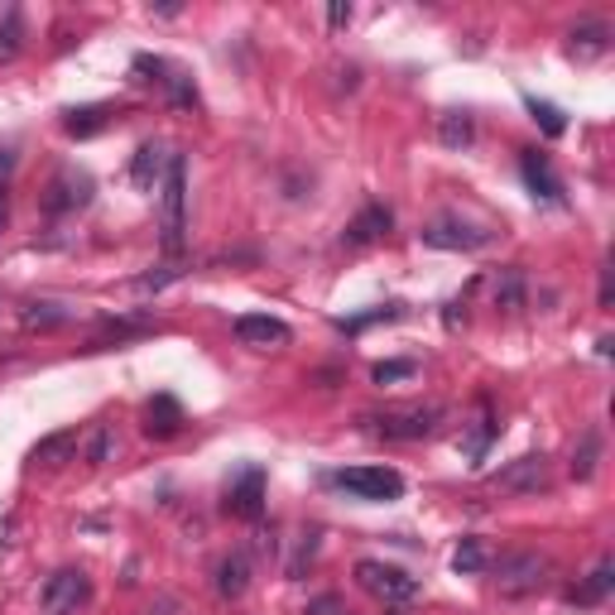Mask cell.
I'll use <instances>...</instances> for the list:
<instances>
[{"label": "cell", "mask_w": 615, "mask_h": 615, "mask_svg": "<svg viewBox=\"0 0 615 615\" xmlns=\"http://www.w3.org/2000/svg\"><path fill=\"white\" fill-rule=\"evenodd\" d=\"M159 231H164V250H183V231H188V159L169 155L164 183H159Z\"/></svg>", "instance_id": "cell-1"}, {"label": "cell", "mask_w": 615, "mask_h": 615, "mask_svg": "<svg viewBox=\"0 0 615 615\" xmlns=\"http://www.w3.org/2000/svg\"><path fill=\"white\" fill-rule=\"evenodd\" d=\"M366 423L380 438H390V443H419V438L438 433L443 404H399V409H385V414H366Z\"/></svg>", "instance_id": "cell-2"}, {"label": "cell", "mask_w": 615, "mask_h": 615, "mask_svg": "<svg viewBox=\"0 0 615 615\" xmlns=\"http://www.w3.org/2000/svg\"><path fill=\"white\" fill-rule=\"evenodd\" d=\"M356 587H361L366 596L385 601V606H404V601L419 596V577H409L404 567H394V563H376V558L356 563Z\"/></svg>", "instance_id": "cell-3"}, {"label": "cell", "mask_w": 615, "mask_h": 615, "mask_svg": "<svg viewBox=\"0 0 615 615\" xmlns=\"http://www.w3.org/2000/svg\"><path fill=\"white\" fill-rule=\"evenodd\" d=\"M332 485L356 501H399L404 495V476L394 467H342L332 471Z\"/></svg>", "instance_id": "cell-4"}, {"label": "cell", "mask_w": 615, "mask_h": 615, "mask_svg": "<svg viewBox=\"0 0 615 615\" xmlns=\"http://www.w3.org/2000/svg\"><path fill=\"white\" fill-rule=\"evenodd\" d=\"M543 582H549V558L533 549L505 553V558L495 563V587H501L505 596H529V591H539Z\"/></svg>", "instance_id": "cell-5"}, {"label": "cell", "mask_w": 615, "mask_h": 615, "mask_svg": "<svg viewBox=\"0 0 615 615\" xmlns=\"http://www.w3.org/2000/svg\"><path fill=\"white\" fill-rule=\"evenodd\" d=\"M549 481H553V471H549V457H543V452L515 457L505 471L491 476V485L505 495H539V491H549Z\"/></svg>", "instance_id": "cell-6"}, {"label": "cell", "mask_w": 615, "mask_h": 615, "mask_svg": "<svg viewBox=\"0 0 615 615\" xmlns=\"http://www.w3.org/2000/svg\"><path fill=\"white\" fill-rule=\"evenodd\" d=\"M87 596H91L87 573H77V567H63V573H53L49 582H44L39 606H44V615H73L77 606H87Z\"/></svg>", "instance_id": "cell-7"}, {"label": "cell", "mask_w": 615, "mask_h": 615, "mask_svg": "<svg viewBox=\"0 0 615 615\" xmlns=\"http://www.w3.org/2000/svg\"><path fill=\"white\" fill-rule=\"evenodd\" d=\"M419 236H423V246H433V250H481V246H491V231L467 226L462 217H438V222H428Z\"/></svg>", "instance_id": "cell-8"}, {"label": "cell", "mask_w": 615, "mask_h": 615, "mask_svg": "<svg viewBox=\"0 0 615 615\" xmlns=\"http://www.w3.org/2000/svg\"><path fill=\"white\" fill-rule=\"evenodd\" d=\"M91 202V179L83 169H63L53 173V183L44 188V212L49 217H63V212H77V207Z\"/></svg>", "instance_id": "cell-9"}, {"label": "cell", "mask_w": 615, "mask_h": 615, "mask_svg": "<svg viewBox=\"0 0 615 615\" xmlns=\"http://www.w3.org/2000/svg\"><path fill=\"white\" fill-rule=\"evenodd\" d=\"M236 336H241V346H255V352H280V346L294 342L288 322L270 318V312H246V318H236Z\"/></svg>", "instance_id": "cell-10"}, {"label": "cell", "mask_w": 615, "mask_h": 615, "mask_svg": "<svg viewBox=\"0 0 615 615\" xmlns=\"http://www.w3.org/2000/svg\"><path fill=\"white\" fill-rule=\"evenodd\" d=\"M226 509H231L236 519H260V515H265V471H260V467L241 471L236 481H231Z\"/></svg>", "instance_id": "cell-11"}, {"label": "cell", "mask_w": 615, "mask_h": 615, "mask_svg": "<svg viewBox=\"0 0 615 615\" xmlns=\"http://www.w3.org/2000/svg\"><path fill=\"white\" fill-rule=\"evenodd\" d=\"M183 404L173 399V394H155V399L145 404V438H155V443H169V438L183 433Z\"/></svg>", "instance_id": "cell-12"}, {"label": "cell", "mask_w": 615, "mask_h": 615, "mask_svg": "<svg viewBox=\"0 0 615 615\" xmlns=\"http://www.w3.org/2000/svg\"><path fill=\"white\" fill-rule=\"evenodd\" d=\"M519 173H525V183H529L533 197H543V202H563L558 173L549 169V159H543L539 149H519Z\"/></svg>", "instance_id": "cell-13"}, {"label": "cell", "mask_w": 615, "mask_h": 615, "mask_svg": "<svg viewBox=\"0 0 615 615\" xmlns=\"http://www.w3.org/2000/svg\"><path fill=\"white\" fill-rule=\"evenodd\" d=\"M164 169H169V155L159 140H145L140 149H135L131 159V183L140 193H159V183H164Z\"/></svg>", "instance_id": "cell-14"}, {"label": "cell", "mask_w": 615, "mask_h": 615, "mask_svg": "<svg viewBox=\"0 0 615 615\" xmlns=\"http://www.w3.org/2000/svg\"><path fill=\"white\" fill-rule=\"evenodd\" d=\"M390 226H394V217H390V207H380V202H370L361 207V212L346 222L342 231V241L346 246H370V241H380V236H390Z\"/></svg>", "instance_id": "cell-15"}, {"label": "cell", "mask_w": 615, "mask_h": 615, "mask_svg": "<svg viewBox=\"0 0 615 615\" xmlns=\"http://www.w3.org/2000/svg\"><path fill=\"white\" fill-rule=\"evenodd\" d=\"M77 447H83L77 428H58V433L39 438V443L29 447V462H34V467H67V462L77 457Z\"/></svg>", "instance_id": "cell-16"}, {"label": "cell", "mask_w": 615, "mask_h": 615, "mask_svg": "<svg viewBox=\"0 0 615 615\" xmlns=\"http://www.w3.org/2000/svg\"><path fill=\"white\" fill-rule=\"evenodd\" d=\"M606 49H611V25H601V20H582V25L567 34V53L577 63H591V58H601Z\"/></svg>", "instance_id": "cell-17"}, {"label": "cell", "mask_w": 615, "mask_h": 615, "mask_svg": "<svg viewBox=\"0 0 615 615\" xmlns=\"http://www.w3.org/2000/svg\"><path fill=\"white\" fill-rule=\"evenodd\" d=\"M250 587V558L246 553H231V558H222V567H217V591H222L226 601L246 596Z\"/></svg>", "instance_id": "cell-18"}, {"label": "cell", "mask_w": 615, "mask_h": 615, "mask_svg": "<svg viewBox=\"0 0 615 615\" xmlns=\"http://www.w3.org/2000/svg\"><path fill=\"white\" fill-rule=\"evenodd\" d=\"M615 591V563L601 558L596 567H591V577L582 587H573V601H582V606H596V601H606Z\"/></svg>", "instance_id": "cell-19"}, {"label": "cell", "mask_w": 615, "mask_h": 615, "mask_svg": "<svg viewBox=\"0 0 615 615\" xmlns=\"http://www.w3.org/2000/svg\"><path fill=\"white\" fill-rule=\"evenodd\" d=\"M107 121H111L107 107H77V111L63 115V131L73 135V140H87V135H101V131H107Z\"/></svg>", "instance_id": "cell-20"}, {"label": "cell", "mask_w": 615, "mask_h": 615, "mask_svg": "<svg viewBox=\"0 0 615 615\" xmlns=\"http://www.w3.org/2000/svg\"><path fill=\"white\" fill-rule=\"evenodd\" d=\"M438 140H443L447 149H467L476 140V125L467 111H443L438 115Z\"/></svg>", "instance_id": "cell-21"}, {"label": "cell", "mask_w": 615, "mask_h": 615, "mask_svg": "<svg viewBox=\"0 0 615 615\" xmlns=\"http://www.w3.org/2000/svg\"><path fill=\"white\" fill-rule=\"evenodd\" d=\"M63 322H67L63 304H25V312H20V328L25 332H49V328H63Z\"/></svg>", "instance_id": "cell-22"}, {"label": "cell", "mask_w": 615, "mask_h": 615, "mask_svg": "<svg viewBox=\"0 0 615 615\" xmlns=\"http://www.w3.org/2000/svg\"><path fill=\"white\" fill-rule=\"evenodd\" d=\"M495 308H525V270H501L495 274Z\"/></svg>", "instance_id": "cell-23"}, {"label": "cell", "mask_w": 615, "mask_h": 615, "mask_svg": "<svg viewBox=\"0 0 615 615\" xmlns=\"http://www.w3.org/2000/svg\"><path fill=\"white\" fill-rule=\"evenodd\" d=\"M159 87L169 91V101H173L179 111H193V107H197V87H193V77H188V73H179V67H164Z\"/></svg>", "instance_id": "cell-24"}, {"label": "cell", "mask_w": 615, "mask_h": 615, "mask_svg": "<svg viewBox=\"0 0 615 615\" xmlns=\"http://www.w3.org/2000/svg\"><path fill=\"white\" fill-rule=\"evenodd\" d=\"M596 462H601V433L591 428V433H582V447L573 452V476L577 481H591V476H596Z\"/></svg>", "instance_id": "cell-25"}, {"label": "cell", "mask_w": 615, "mask_h": 615, "mask_svg": "<svg viewBox=\"0 0 615 615\" xmlns=\"http://www.w3.org/2000/svg\"><path fill=\"white\" fill-rule=\"evenodd\" d=\"M525 107H529V115L543 125V135L549 140H558V135H567V115L553 107V101H539V97H525Z\"/></svg>", "instance_id": "cell-26"}, {"label": "cell", "mask_w": 615, "mask_h": 615, "mask_svg": "<svg viewBox=\"0 0 615 615\" xmlns=\"http://www.w3.org/2000/svg\"><path fill=\"white\" fill-rule=\"evenodd\" d=\"M485 549H481V539H462L457 543V553H452V573H462V577H476V573H485Z\"/></svg>", "instance_id": "cell-27"}, {"label": "cell", "mask_w": 615, "mask_h": 615, "mask_svg": "<svg viewBox=\"0 0 615 615\" xmlns=\"http://www.w3.org/2000/svg\"><path fill=\"white\" fill-rule=\"evenodd\" d=\"M20 39H25V20H20V10H5V20H0V63H10L20 53Z\"/></svg>", "instance_id": "cell-28"}, {"label": "cell", "mask_w": 615, "mask_h": 615, "mask_svg": "<svg viewBox=\"0 0 615 615\" xmlns=\"http://www.w3.org/2000/svg\"><path fill=\"white\" fill-rule=\"evenodd\" d=\"M115 447H121V443H115V428L97 423V428H91V443H87V462H91V467H101V462H111Z\"/></svg>", "instance_id": "cell-29"}, {"label": "cell", "mask_w": 615, "mask_h": 615, "mask_svg": "<svg viewBox=\"0 0 615 615\" xmlns=\"http://www.w3.org/2000/svg\"><path fill=\"white\" fill-rule=\"evenodd\" d=\"M419 376V361H380V366H370V380L376 385H394V380H414Z\"/></svg>", "instance_id": "cell-30"}, {"label": "cell", "mask_w": 615, "mask_h": 615, "mask_svg": "<svg viewBox=\"0 0 615 615\" xmlns=\"http://www.w3.org/2000/svg\"><path fill=\"white\" fill-rule=\"evenodd\" d=\"M179 265H159V270L155 274H140V280H135V288H140V294H159V288H164V284H173V280H179Z\"/></svg>", "instance_id": "cell-31"}, {"label": "cell", "mask_w": 615, "mask_h": 615, "mask_svg": "<svg viewBox=\"0 0 615 615\" xmlns=\"http://www.w3.org/2000/svg\"><path fill=\"white\" fill-rule=\"evenodd\" d=\"M328 25H332V29L352 25V5H342V0H336V5H328Z\"/></svg>", "instance_id": "cell-32"}, {"label": "cell", "mask_w": 615, "mask_h": 615, "mask_svg": "<svg viewBox=\"0 0 615 615\" xmlns=\"http://www.w3.org/2000/svg\"><path fill=\"white\" fill-rule=\"evenodd\" d=\"M611 304V270H601V308Z\"/></svg>", "instance_id": "cell-33"}, {"label": "cell", "mask_w": 615, "mask_h": 615, "mask_svg": "<svg viewBox=\"0 0 615 615\" xmlns=\"http://www.w3.org/2000/svg\"><path fill=\"white\" fill-rule=\"evenodd\" d=\"M336 611V601H318V606H308V615H332Z\"/></svg>", "instance_id": "cell-34"}, {"label": "cell", "mask_w": 615, "mask_h": 615, "mask_svg": "<svg viewBox=\"0 0 615 615\" xmlns=\"http://www.w3.org/2000/svg\"><path fill=\"white\" fill-rule=\"evenodd\" d=\"M5 217H10V202H5V188H0V231H5Z\"/></svg>", "instance_id": "cell-35"}]
</instances>
